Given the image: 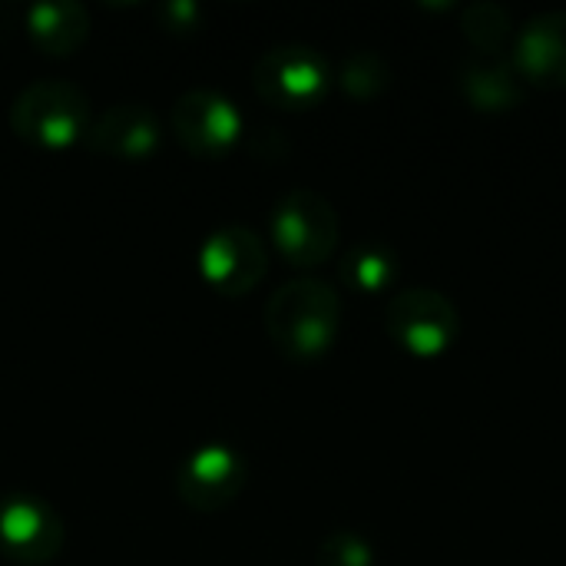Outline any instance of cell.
Masks as SVG:
<instances>
[{
    "label": "cell",
    "mask_w": 566,
    "mask_h": 566,
    "mask_svg": "<svg viewBox=\"0 0 566 566\" xmlns=\"http://www.w3.org/2000/svg\"><path fill=\"white\" fill-rule=\"evenodd\" d=\"M202 279L222 295H249L269 272V249L249 226H222L199 249Z\"/></svg>",
    "instance_id": "obj_7"
},
{
    "label": "cell",
    "mask_w": 566,
    "mask_h": 566,
    "mask_svg": "<svg viewBox=\"0 0 566 566\" xmlns=\"http://www.w3.org/2000/svg\"><path fill=\"white\" fill-rule=\"evenodd\" d=\"M342 328V295L325 279H292L265 302V335L279 355L315 361L332 352Z\"/></svg>",
    "instance_id": "obj_1"
},
{
    "label": "cell",
    "mask_w": 566,
    "mask_h": 566,
    "mask_svg": "<svg viewBox=\"0 0 566 566\" xmlns=\"http://www.w3.org/2000/svg\"><path fill=\"white\" fill-rule=\"evenodd\" d=\"M511 66L524 86L566 90V10L537 13L514 33Z\"/></svg>",
    "instance_id": "obj_10"
},
{
    "label": "cell",
    "mask_w": 566,
    "mask_h": 566,
    "mask_svg": "<svg viewBox=\"0 0 566 566\" xmlns=\"http://www.w3.org/2000/svg\"><path fill=\"white\" fill-rule=\"evenodd\" d=\"M458 86L464 99L481 113H507L521 106L527 93L524 80L517 76L511 63H504L501 56H481V53H471L461 63Z\"/></svg>",
    "instance_id": "obj_12"
},
{
    "label": "cell",
    "mask_w": 566,
    "mask_h": 566,
    "mask_svg": "<svg viewBox=\"0 0 566 566\" xmlns=\"http://www.w3.org/2000/svg\"><path fill=\"white\" fill-rule=\"evenodd\" d=\"M27 33L46 56H70L90 36V10L73 0H43L27 7Z\"/></svg>",
    "instance_id": "obj_13"
},
{
    "label": "cell",
    "mask_w": 566,
    "mask_h": 566,
    "mask_svg": "<svg viewBox=\"0 0 566 566\" xmlns=\"http://www.w3.org/2000/svg\"><path fill=\"white\" fill-rule=\"evenodd\" d=\"M156 17L163 20L166 30H192V27H199L202 10L192 0H172V3H163L156 10Z\"/></svg>",
    "instance_id": "obj_18"
},
{
    "label": "cell",
    "mask_w": 566,
    "mask_h": 566,
    "mask_svg": "<svg viewBox=\"0 0 566 566\" xmlns=\"http://www.w3.org/2000/svg\"><path fill=\"white\" fill-rule=\"evenodd\" d=\"M338 275L342 282L352 289V292H361V295H378V292H388L395 285V275H398V262L395 255L378 245V242H361V245H352L338 265Z\"/></svg>",
    "instance_id": "obj_14"
},
{
    "label": "cell",
    "mask_w": 566,
    "mask_h": 566,
    "mask_svg": "<svg viewBox=\"0 0 566 566\" xmlns=\"http://www.w3.org/2000/svg\"><path fill=\"white\" fill-rule=\"evenodd\" d=\"M391 83V66L381 53L375 50H358L352 53L342 70H338V86L352 96V99H375L388 90Z\"/></svg>",
    "instance_id": "obj_16"
},
{
    "label": "cell",
    "mask_w": 566,
    "mask_h": 566,
    "mask_svg": "<svg viewBox=\"0 0 566 566\" xmlns=\"http://www.w3.org/2000/svg\"><path fill=\"white\" fill-rule=\"evenodd\" d=\"M245 488V461L229 444L196 448L176 474V494L192 511H219L232 504Z\"/></svg>",
    "instance_id": "obj_9"
},
{
    "label": "cell",
    "mask_w": 566,
    "mask_h": 566,
    "mask_svg": "<svg viewBox=\"0 0 566 566\" xmlns=\"http://www.w3.org/2000/svg\"><path fill=\"white\" fill-rule=\"evenodd\" d=\"M461 33L481 56H501L514 43V20L501 3H471L461 13Z\"/></svg>",
    "instance_id": "obj_15"
},
{
    "label": "cell",
    "mask_w": 566,
    "mask_h": 566,
    "mask_svg": "<svg viewBox=\"0 0 566 566\" xmlns=\"http://www.w3.org/2000/svg\"><path fill=\"white\" fill-rule=\"evenodd\" d=\"M163 143V123L146 103H116L96 116L83 136V146L96 156H113L126 163L149 159Z\"/></svg>",
    "instance_id": "obj_11"
},
{
    "label": "cell",
    "mask_w": 566,
    "mask_h": 566,
    "mask_svg": "<svg viewBox=\"0 0 566 566\" xmlns=\"http://www.w3.org/2000/svg\"><path fill=\"white\" fill-rule=\"evenodd\" d=\"M332 66L315 46L282 43L265 50L252 66V90L279 109H308L325 99Z\"/></svg>",
    "instance_id": "obj_4"
},
{
    "label": "cell",
    "mask_w": 566,
    "mask_h": 566,
    "mask_svg": "<svg viewBox=\"0 0 566 566\" xmlns=\"http://www.w3.org/2000/svg\"><path fill=\"white\" fill-rule=\"evenodd\" d=\"M315 566H375V551L355 531H332L318 544Z\"/></svg>",
    "instance_id": "obj_17"
},
{
    "label": "cell",
    "mask_w": 566,
    "mask_h": 566,
    "mask_svg": "<svg viewBox=\"0 0 566 566\" xmlns=\"http://www.w3.org/2000/svg\"><path fill=\"white\" fill-rule=\"evenodd\" d=\"M269 235L279 255L295 269L325 265L342 239L335 206L315 189H289L269 216Z\"/></svg>",
    "instance_id": "obj_3"
},
{
    "label": "cell",
    "mask_w": 566,
    "mask_h": 566,
    "mask_svg": "<svg viewBox=\"0 0 566 566\" xmlns=\"http://www.w3.org/2000/svg\"><path fill=\"white\" fill-rule=\"evenodd\" d=\"M66 541L60 514L33 497V494H10L0 501V551L17 564L40 566L60 557Z\"/></svg>",
    "instance_id": "obj_8"
},
{
    "label": "cell",
    "mask_w": 566,
    "mask_h": 566,
    "mask_svg": "<svg viewBox=\"0 0 566 566\" xmlns=\"http://www.w3.org/2000/svg\"><path fill=\"white\" fill-rule=\"evenodd\" d=\"M90 123V96L70 80H33L10 103V129L40 149L80 143Z\"/></svg>",
    "instance_id": "obj_2"
},
{
    "label": "cell",
    "mask_w": 566,
    "mask_h": 566,
    "mask_svg": "<svg viewBox=\"0 0 566 566\" xmlns=\"http://www.w3.org/2000/svg\"><path fill=\"white\" fill-rule=\"evenodd\" d=\"M385 332L415 358L444 355L461 335L454 302L438 289H405L385 305Z\"/></svg>",
    "instance_id": "obj_5"
},
{
    "label": "cell",
    "mask_w": 566,
    "mask_h": 566,
    "mask_svg": "<svg viewBox=\"0 0 566 566\" xmlns=\"http://www.w3.org/2000/svg\"><path fill=\"white\" fill-rule=\"evenodd\" d=\"M169 123L176 139L199 159L226 156L242 136V116L235 103L219 90H206V86L176 96Z\"/></svg>",
    "instance_id": "obj_6"
}]
</instances>
